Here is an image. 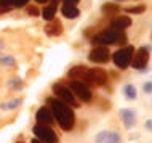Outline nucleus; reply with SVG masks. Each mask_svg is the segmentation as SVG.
<instances>
[{"label": "nucleus", "mask_w": 152, "mask_h": 143, "mask_svg": "<svg viewBox=\"0 0 152 143\" xmlns=\"http://www.w3.org/2000/svg\"><path fill=\"white\" fill-rule=\"evenodd\" d=\"M126 42V35L123 34V31H115V29H106L99 32V34L93 35L91 43L93 45H102V47H109L114 43H125Z\"/></svg>", "instance_id": "f03ea898"}, {"label": "nucleus", "mask_w": 152, "mask_h": 143, "mask_svg": "<svg viewBox=\"0 0 152 143\" xmlns=\"http://www.w3.org/2000/svg\"><path fill=\"white\" fill-rule=\"evenodd\" d=\"M0 5H2V7L11 8V0H0Z\"/></svg>", "instance_id": "c85d7f7f"}, {"label": "nucleus", "mask_w": 152, "mask_h": 143, "mask_svg": "<svg viewBox=\"0 0 152 143\" xmlns=\"http://www.w3.org/2000/svg\"><path fill=\"white\" fill-rule=\"evenodd\" d=\"M61 13H63V16H66L67 19H75L77 16L80 15V11H79V8H77V7L64 5L63 8H61Z\"/></svg>", "instance_id": "2eb2a0df"}, {"label": "nucleus", "mask_w": 152, "mask_h": 143, "mask_svg": "<svg viewBox=\"0 0 152 143\" xmlns=\"http://www.w3.org/2000/svg\"><path fill=\"white\" fill-rule=\"evenodd\" d=\"M69 88L72 90L74 95L79 97L82 101H85V103H88V101L93 100L91 90H90L88 85L85 84V82H82V80H72V82L69 84Z\"/></svg>", "instance_id": "0eeeda50"}, {"label": "nucleus", "mask_w": 152, "mask_h": 143, "mask_svg": "<svg viewBox=\"0 0 152 143\" xmlns=\"http://www.w3.org/2000/svg\"><path fill=\"white\" fill-rule=\"evenodd\" d=\"M47 105L50 106V111L53 114V119H56V122L59 124V127L69 132L74 124H75V114H74L72 108L69 105H66L64 101L58 100L56 97H50L47 98Z\"/></svg>", "instance_id": "f257e3e1"}, {"label": "nucleus", "mask_w": 152, "mask_h": 143, "mask_svg": "<svg viewBox=\"0 0 152 143\" xmlns=\"http://www.w3.org/2000/svg\"><path fill=\"white\" fill-rule=\"evenodd\" d=\"M146 129L149 130V132H152V119H149V121H146Z\"/></svg>", "instance_id": "c756f323"}, {"label": "nucleus", "mask_w": 152, "mask_h": 143, "mask_svg": "<svg viewBox=\"0 0 152 143\" xmlns=\"http://www.w3.org/2000/svg\"><path fill=\"white\" fill-rule=\"evenodd\" d=\"M0 64H3V66H15L16 61L11 55H0Z\"/></svg>", "instance_id": "aec40b11"}, {"label": "nucleus", "mask_w": 152, "mask_h": 143, "mask_svg": "<svg viewBox=\"0 0 152 143\" xmlns=\"http://www.w3.org/2000/svg\"><path fill=\"white\" fill-rule=\"evenodd\" d=\"M2 45H3V43H2V42H0V47H2Z\"/></svg>", "instance_id": "72a5a7b5"}, {"label": "nucleus", "mask_w": 152, "mask_h": 143, "mask_svg": "<svg viewBox=\"0 0 152 143\" xmlns=\"http://www.w3.org/2000/svg\"><path fill=\"white\" fill-rule=\"evenodd\" d=\"M32 143H42V142H39L37 138H34V140H32Z\"/></svg>", "instance_id": "2f4dec72"}, {"label": "nucleus", "mask_w": 152, "mask_h": 143, "mask_svg": "<svg viewBox=\"0 0 152 143\" xmlns=\"http://www.w3.org/2000/svg\"><path fill=\"white\" fill-rule=\"evenodd\" d=\"M88 60L91 61V63H107V61L110 60V52H109L107 47L98 45L90 52Z\"/></svg>", "instance_id": "1a4fd4ad"}, {"label": "nucleus", "mask_w": 152, "mask_h": 143, "mask_svg": "<svg viewBox=\"0 0 152 143\" xmlns=\"http://www.w3.org/2000/svg\"><path fill=\"white\" fill-rule=\"evenodd\" d=\"M144 10H146V5H136V7L126 8V13H130V15H141Z\"/></svg>", "instance_id": "4be33fe9"}, {"label": "nucleus", "mask_w": 152, "mask_h": 143, "mask_svg": "<svg viewBox=\"0 0 152 143\" xmlns=\"http://www.w3.org/2000/svg\"><path fill=\"white\" fill-rule=\"evenodd\" d=\"M107 130H104V132H101V133H98L96 135V138H94V142L96 143H104V140H106V137H107Z\"/></svg>", "instance_id": "b1692460"}, {"label": "nucleus", "mask_w": 152, "mask_h": 143, "mask_svg": "<svg viewBox=\"0 0 152 143\" xmlns=\"http://www.w3.org/2000/svg\"><path fill=\"white\" fill-rule=\"evenodd\" d=\"M21 103H23L21 98H15V100H11V101H5V103H2V105H0V109H3V111H11V109H16Z\"/></svg>", "instance_id": "f3484780"}, {"label": "nucleus", "mask_w": 152, "mask_h": 143, "mask_svg": "<svg viewBox=\"0 0 152 143\" xmlns=\"http://www.w3.org/2000/svg\"><path fill=\"white\" fill-rule=\"evenodd\" d=\"M147 63H149V47H139L134 50L133 58H131V66L138 71H144L147 69Z\"/></svg>", "instance_id": "39448f33"}, {"label": "nucleus", "mask_w": 152, "mask_h": 143, "mask_svg": "<svg viewBox=\"0 0 152 143\" xmlns=\"http://www.w3.org/2000/svg\"><path fill=\"white\" fill-rule=\"evenodd\" d=\"M8 87H10V88H15V90H18V88H23V80L18 79V77H15V79L8 80Z\"/></svg>", "instance_id": "5701e85b"}, {"label": "nucleus", "mask_w": 152, "mask_h": 143, "mask_svg": "<svg viewBox=\"0 0 152 143\" xmlns=\"http://www.w3.org/2000/svg\"><path fill=\"white\" fill-rule=\"evenodd\" d=\"M35 2H39V3H45L47 0H35Z\"/></svg>", "instance_id": "473e14b6"}, {"label": "nucleus", "mask_w": 152, "mask_h": 143, "mask_svg": "<svg viewBox=\"0 0 152 143\" xmlns=\"http://www.w3.org/2000/svg\"><path fill=\"white\" fill-rule=\"evenodd\" d=\"M83 82L90 84V85H94V87H102V85L107 84V74H106V71H102L99 68L87 69Z\"/></svg>", "instance_id": "20e7f679"}, {"label": "nucleus", "mask_w": 152, "mask_h": 143, "mask_svg": "<svg viewBox=\"0 0 152 143\" xmlns=\"http://www.w3.org/2000/svg\"><path fill=\"white\" fill-rule=\"evenodd\" d=\"M64 2V5H72V7H75L77 3H79V0H63Z\"/></svg>", "instance_id": "cd10ccee"}, {"label": "nucleus", "mask_w": 152, "mask_h": 143, "mask_svg": "<svg viewBox=\"0 0 152 143\" xmlns=\"http://www.w3.org/2000/svg\"><path fill=\"white\" fill-rule=\"evenodd\" d=\"M35 119L39 124H43V125H50L53 124V114L51 111L47 108V106H42V108H39L37 109V114H35Z\"/></svg>", "instance_id": "9d476101"}, {"label": "nucleus", "mask_w": 152, "mask_h": 143, "mask_svg": "<svg viewBox=\"0 0 152 143\" xmlns=\"http://www.w3.org/2000/svg\"><path fill=\"white\" fill-rule=\"evenodd\" d=\"M27 15L29 16H40V11L37 7H29L27 8Z\"/></svg>", "instance_id": "a878e982"}, {"label": "nucleus", "mask_w": 152, "mask_h": 143, "mask_svg": "<svg viewBox=\"0 0 152 143\" xmlns=\"http://www.w3.org/2000/svg\"><path fill=\"white\" fill-rule=\"evenodd\" d=\"M104 143H120V135H118L117 132H109Z\"/></svg>", "instance_id": "412c9836"}, {"label": "nucleus", "mask_w": 152, "mask_h": 143, "mask_svg": "<svg viewBox=\"0 0 152 143\" xmlns=\"http://www.w3.org/2000/svg\"><path fill=\"white\" fill-rule=\"evenodd\" d=\"M40 16H42L45 21H51V19H55V16H56V8H55V5L45 7L43 10L40 11Z\"/></svg>", "instance_id": "dca6fc26"}, {"label": "nucleus", "mask_w": 152, "mask_h": 143, "mask_svg": "<svg viewBox=\"0 0 152 143\" xmlns=\"http://www.w3.org/2000/svg\"><path fill=\"white\" fill-rule=\"evenodd\" d=\"M85 74H87V68L85 66H74L71 71H69V77H72V79H75V80H82V82H83V79H85Z\"/></svg>", "instance_id": "4468645a"}, {"label": "nucleus", "mask_w": 152, "mask_h": 143, "mask_svg": "<svg viewBox=\"0 0 152 143\" xmlns=\"http://www.w3.org/2000/svg\"><path fill=\"white\" fill-rule=\"evenodd\" d=\"M11 8H8V7H0V13H7V11H10Z\"/></svg>", "instance_id": "7c9ffc66"}, {"label": "nucleus", "mask_w": 152, "mask_h": 143, "mask_svg": "<svg viewBox=\"0 0 152 143\" xmlns=\"http://www.w3.org/2000/svg\"><path fill=\"white\" fill-rule=\"evenodd\" d=\"M123 93H125V97L128 98V100H134V98L138 97L136 87H134V85H131V84H126L125 87H123Z\"/></svg>", "instance_id": "6ab92c4d"}, {"label": "nucleus", "mask_w": 152, "mask_h": 143, "mask_svg": "<svg viewBox=\"0 0 152 143\" xmlns=\"http://www.w3.org/2000/svg\"><path fill=\"white\" fill-rule=\"evenodd\" d=\"M27 2H29V0H11V5L16 7V8H23Z\"/></svg>", "instance_id": "393cba45"}, {"label": "nucleus", "mask_w": 152, "mask_h": 143, "mask_svg": "<svg viewBox=\"0 0 152 143\" xmlns=\"http://www.w3.org/2000/svg\"><path fill=\"white\" fill-rule=\"evenodd\" d=\"M142 88H144V92H146V93H152V82H146Z\"/></svg>", "instance_id": "bb28decb"}, {"label": "nucleus", "mask_w": 152, "mask_h": 143, "mask_svg": "<svg viewBox=\"0 0 152 143\" xmlns=\"http://www.w3.org/2000/svg\"><path fill=\"white\" fill-rule=\"evenodd\" d=\"M34 133H35V138L42 143H56L58 142V137L53 130L48 127V125H43V124H37L34 125Z\"/></svg>", "instance_id": "6e6552de"}, {"label": "nucleus", "mask_w": 152, "mask_h": 143, "mask_svg": "<svg viewBox=\"0 0 152 143\" xmlns=\"http://www.w3.org/2000/svg\"><path fill=\"white\" fill-rule=\"evenodd\" d=\"M128 26H131V18H128V16H118L117 19H114L110 23V29H115V31H123Z\"/></svg>", "instance_id": "ddd939ff"}, {"label": "nucleus", "mask_w": 152, "mask_h": 143, "mask_svg": "<svg viewBox=\"0 0 152 143\" xmlns=\"http://www.w3.org/2000/svg\"><path fill=\"white\" fill-rule=\"evenodd\" d=\"M53 93L56 95V98L61 101H64L66 105H71V106H79L75 100V95L72 93V90L69 87H66L63 84H55L53 85Z\"/></svg>", "instance_id": "423d86ee"}, {"label": "nucleus", "mask_w": 152, "mask_h": 143, "mask_svg": "<svg viewBox=\"0 0 152 143\" xmlns=\"http://www.w3.org/2000/svg\"><path fill=\"white\" fill-rule=\"evenodd\" d=\"M101 11L104 15H115L120 11V7L115 5V3H104V5L101 7Z\"/></svg>", "instance_id": "a211bd4d"}, {"label": "nucleus", "mask_w": 152, "mask_h": 143, "mask_svg": "<svg viewBox=\"0 0 152 143\" xmlns=\"http://www.w3.org/2000/svg\"><path fill=\"white\" fill-rule=\"evenodd\" d=\"M120 117H122V122L126 129H131L134 124H136V114H134L131 109H122L120 111Z\"/></svg>", "instance_id": "f8f14e48"}, {"label": "nucleus", "mask_w": 152, "mask_h": 143, "mask_svg": "<svg viewBox=\"0 0 152 143\" xmlns=\"http://www.w3.org/2000/svg\"><path fill=\"white\" fill-rule=\"evenodd\" d=\"M45 32H47L48 35H51V37L61 35L63 34V24H61V21H58V19H51V21H48V24L45 26Z\"/></svg>", "instance_id": "9b49d317"}, {"label": "nucleus", "mask_w": 152, "mask_h": 143, "mask_svg": "<svg viewBox=\"0 0 152 143\" xmlns=\"http://www.w3.org/2000/svg\"><path fill=\"white\" fill-rule=\"evenodd\" d=\"M133 53H134V48H133V47H123V48H118V50L112 55L114 64H115L118 69H126V68L130 66V63H131Z\"/></svg>", "instance_id": "7ed1b4c3"}]
</instances>
